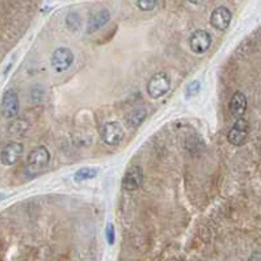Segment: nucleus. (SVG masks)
Wrapping results in <instances>:
<instances>
[{"mask_svg":"<svg viewBox=\"0 0 261 261\" xmlns=\"http://www.w3.org/2000/svg\"><path fill=\"white\" fill-rule=\"evenodd\" d=\"M101 138L107 146H113V147L119 146L123 141V138H124V131L121 128L120 123L112 121V123L105 124L101 129Z\"/></svg>","mask_w":261,"mask_h":261,"instance_id":"4","label":"nucleus"},{"mask_svg":"<svg viewBox=\"0 0 261 261\" xmlns=\"http://www.w3.org/2000/svg\"><path fill=\"white\" fill-rule=\"evenodd\" d=\"M147 117V110L144 107H135L125 116V121L129 127H139Z\"/></svg>","mask_w":261,"mask_h":261,"instance_id":"13","label":"nucleus"},{"mask_svg":"<svg viewBox=\"0 0 261 261\" xmlns=\"http://www.w3.org/2000/svg\"><path fill=\"white\" fill-rule=\"evenodd\" d=\"M170 90V78L165 72H158L148 80L147 92L151 98H161Z\"/></svg>","mask_w":261,"mask_h":261,"instance_id":"1","label":"nucleus"},{"mask_svg":"<svg viewBox=\"0 0 261 261\" xmlns=\"http://www.w3.org/2000/svg\"><path fill=\"white\" fill-rule=\"evenodd\" d=\"M23 146L18 141H11L6 144L0 153V161L4 166H13L22 158Z\"/></svg>","mask_w":261,"mask_h":261,"instance_id":"7","label":"nucleus"},{"mask_svg":"<svg viewBox=\"0 0 261 261\" xmlns=\"http://www.w3.org/2000/svg\"><path fill=\"white\" fill-rule=\"evenodd\" d=\"M1 113L6 119H15L19 113V97L15 90H7L1 98Z\"/></svg>","mask_w":261,"mask_h":261,"instance_id":"5","label":"nucleus"},{"mask_svg":"<svg viewBox=\"0 0 261 261\" xmlns=\"http://www.w3.org/2000/svg\"><path fill=\"white\" fill-rule=\"evenodd\" d=\"M98 174V170L94 169V168H83V169H79L75 174V181H86V180H92L94 177Z\"/></svg>","mask_w":261,"mask_h":261,"instance_id":"14","label":"nucleus"},{"mask_svg":"<svg viewBox=\"0 0 261 261\" xmlns=\"http://www.w3.org/2000/svg\"><path fill=\"white\" fill-rule=\"evenodd\" d=\"M249 261H261V254L260 252H254L252 256H250V259Z\"/></svg>","mask_w":261,"mask_h":261,"instance_id":"18","label":"nucleus"},{"mask_svg":"<svg viewBox=\"0 0 261 261\" xmlns=\"http://www.w3.org/2000/svg\"><path fill=\"white\" fill-rule=\"evenodd\" d=\"M158 4V0H138V7L141 11H151Z\"/></svg>","mask_w":261,"mask_h":261,"instance_id":"15","label":"nucleus"},{"mask_svg":"<svg viewBox=\"0 0 261 261\" xmlns=\"http://www.w3.org/2000/svg\"><path fill=\"white\" fill-rule=\"evenodd\" d=\"M246 105L247 102L245 94L241 92H237L233 95L231 102H230V110H231V114H233L235 119H242L245 112H246Z\"/></svg>","mask_w":261,"mask_h":261,"instance_id":"11","label":"nucleus"},{"mask_svg":"<svg viewBox=\"0 0 261 261\" xmlns=\"http://www.w3.org/2000/svg\"><path fill=\"white\" fill-rule=\"evenodd\" d=\"M74 63V53L68 48H57L50 57V64L57 72L68 70Z\"/></svg>","mask_w":261,"mask_h":261,"instance_id":"6","label":"nucleus"},{"mask_svg":"<svg viewBox=\"0 0 261 261\" xmlns=\"http://www.w3.org/2000/svg\"><path fill=\"white\" fill-rule=\"evenodd\" d=\"M249 132H250V125L245 119H237L234 123V125L229 132V141L233 146H242L245 144L249 138Z\"/></svg>","mask_w":261,"mask_h":261,"instance_id":"2","label":"nucleus"},{"mask_svg":"<svg viewBox=\"0 0 261 261\" xmlns=\"http://www.w3.org/2000/svg\"><path fill=\"white\" fill-rule=\"evenodd\" d=\"M191 3H193V4H199V3H201V0H189Z\"/></svg>","mask_w":261,"mask_h":261,"instance_id":"19","label":"nucleus"},{"mask_svg":"<svg viewBox=\"0 0 261 261\" xmlns=\"http://www.w3.org/2000/svg\"><path fill=\"white\" fill-rule=\"evenodd\" d=\"M143 178H144L143 170L138 165H134L125 171V174L123 177V188L128 192L136 191L141 186Z\"/></svg>","mask_w":261,"mask_h":261,"instance_id":"8","label":"nucleus"},{"mask_svg":"<svg viewBox=\"0 0 261 261\" xmlns=\"http://www.w3.org/2000/svg\"><path fill=\"white\" fill-rule=\"evenodd\" d=\"M199 92H200V82H199V80H193V82L189 83V85L186 86V89H185L186 97H193V95H196Z\"/></svg>","mask_w":261,"mask_h":261,"instance_id":"16","label":"nucleus"},{"mask_svg":"<svg viewBox=\"0 0 261 261\" xmlns=\"http://www.w3.org/2000/svg\"><path fill=\"white\" fill-rule=\"evenodd\" d=\"M106 235H107V242H109V244H113L114 242L113 225H107V227H106Z\"/></svg>","mask_w":261,"mask_h":261,"instance_id":"17","label":"nucleus"},{"mask_svg":"<svg viewBox=\"0 0 261 261\" xmlns=\"http://www.w3.org/2000/svg\"><path fill=\"white\" fill-rule=\"evenodd\" d=\"M110 19V14L107 10H101L99 13L94 14L90 18V21L87 23V31L89 33H94V31H98L99 29L104 28L106 23Z\"/></svg>","mask_w":261,"mask_h":261,"instance_id":"12","label":"nucleus"},{"mask_svg":"<svg viewBox=\"0 0 261 261\" xmlns=\"http://www.w3.org/2000/svg\"><path fill=\"white\" fill-rule=\"evenodd\" d=\"M212 44V37L205 30H196L189 37V46L191 50L196 55H203L210 49Z\"/></svg>","mask_w":261,"mask_h":261,"instance_id":"3","label":"nucleus"},{"mask_svg":"<svg viewBox=\"0 0 261 261\" xmlns=\"http://www.w3.org/2000/svg\"><path fill=\"white\" fill-rule=\"evenodd\" d=\"M210 22H211L212 28H215L216 30H226L231 22V11L227 7H216L212 11L211 16H210Z\"/></svg>","mask_w":261,"mask_h":261,"instance_id":"10","label":"nucleus"},{"mask_svg":"<svg viewBox=\"0 0 261 261\" xmlns=\"http://www.w3.org/2000/svg\"><path fill=\"white\" fill-rule=\"evenodd\" d=\"M49 161L50 154L45 146L33 148L28 156V165L30 168H35V169H43L45 166H48Z\"/></svg>","mask_w":261,"mask_h":261,"instance_id":"9","label":"nucleus"}]
</instances>
